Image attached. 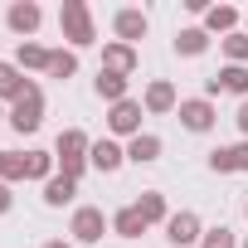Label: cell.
Returning a JSON list of instances; mask_svg holds the SVG:
<instances>
[{
    "label": "cell",
    "instance_id": "7",
    "mask_svg": "<svg viewBox=\"0 0 248 248\" xmlns=\"http://www.w3.org/2000/svg\"><path fill=\"white\" fill-rule=\"evenodd\" d=\"M68 195H73V175H59V180H49V190H44L49 204H63Z\"/></svg>",
    "mask_w": 248,
    "mask_h": 248
},
{
    "label": "cell",
    "instance_id": "10",
    "mask_svg": "<svg viewBox=\"0 0 248 248\" xmlns=\"http://www.w3.org/2000/svg\"><path fill=\"white\" fill-rule=\"evenodd\" d=\"M93 161H97V166H102V170H112V166H117V161H122V151H117V146H107V141H102V146H97V151H93Z\"/></svg>",
    "mask_w": 248,
    "mask_h": 248
},
{
    "label": "cell",
    "instance_id": "6",
    "mask_svg": "<svg viewBox=\"0 0 248 248\" xmlns=\"http://www.w3.org/2000/svg\"><path fill=\"white\" fill-rule=\"evenodd\" d=\"M141 224H146V219H141V209H122V214H117V233H127V238H137V233H141Z\"/></svg>",
    "mask_w": 248,
    "mask_h": 248
},
{
    "label": "cell",
    "instance_id": "17",
    "mask_svg": "<svg viewBox=\"0 0 248 248\" xmlns=\"http://www.w3.org/2000/svg\"><path fill=\"white\" fill-rule=\"evenodd\" d=\"M10 209V195H5V185H0V214H5Z\"/></svg>",
    "mask_w": 248,
    "mask_h": 248
},
{
    "label": "cell",
    "instance_id": "11",
    "mask_svg": "<svg viewBox=\"0 0 248 248\" xmlns=\"http://www.w3.org/2000/svg\"><path fill=\"white\" fill-rule=\"evenodd\" d=\"M137 209H141V219H161V214H166V204H161V195H146V200H141Z\"/></svg>",
    "mask_w": 248,
    "mask_h": 248
},
{
    "label": "cell",
    "instance_id": "14",
    "mask_svg": "<svg viewBox=\"0 0 248 248\" xmlns=\"http://www.w3.org/2000/svg\"><path fill=\"white\" fill-rule=\"evenodd\" d=\"M204 248H233V238H229V229H214V233H209V243H204Z\"/></svg>",
    "mask_w": 248,
    "mask_h": 248
},
{
    "label": "cell",
    "instance_id": "15",
    "mask_svg": "<svg viewBox=\"0 0 248 248\" xmlns=\"http://www.w3.org/2000/svg\"><path fill=\"white\" fill-rule=\"evenodd\" d=\"M151 107H170V88H151Z\"/></svg>",
    "mask_w": 248,
    "mask_h": 248
},
{
    "label": "cell",
    "instance_id": "19",
    "mask_svg": "<svg viewBox=\"0 0 248 248\" xmlns=\"http://www.w3.org/2000/svg\"><path fill=\"white\" fill-rule=\"evenodd\" d=\"M44 248H68V243H44Z\"/></svg>",
    "mask_w": 248,
    "mask_h": 248
},
{
    "label": "cell",
    "instance_id": "1",
    "mask_svg": "<svg viewBox=\"0 0 248 248\" xmlns=\"http://www.w3.org/2000/svg\"><path fill=\"white\" fill-rule=\"evenodd\" d=\"M73 233H78L83 243L102 238V214H97V209H78V214H73Z\"/></svg>",
    "mask_w": 248,
    "mask_h": 248
},
{
    "label": "cell",
    "instance_id": "2",
    "mask_svg": "<svg viewBox=\"0 0 248 248\" xmlns=\"http://www.w3.org/2000/svg\"><path fill=\"white\" fill-rule=\"evenodd\" d=\"M214 170H248V146H233V151H214Z\"/></svg>",
    "mask_w": 248,
    "mask_h": 248
},
{
    "label": "cell",
    "instance_id": "18",
    "mask_svg": "<svg viewBox=\"0 0 248 248\" xmlns=\"http://www.w3.org/2000/svg\"><path fill=\"white\" fill-rule=\"evenodd\" d=\"M238 122H243V132H248V102H243V112H238Z\"/></svg>",
    "mask_w": 248,
    "mask_h": 248
},
{
    "label": "cell",
    "instance_id": "4",
    "mask_svg": "<svg viewBox=\"0 0 248 248\" xmlns=\"http://www.w3.org/2000/svg\"><path fill=\"white\" fill-rule=\"evenodd\" d=\"M15 127H20V132L39 127V97H25V102L15 107Z\"/></svg>",
    "mask_w": 248,
    "mask_h": 248
},
{
    "label": "cell",
    "instance_id": "9",
    "mask_svg": "<svg viewBox=\"0 0 248 248\" xmlns=\"http://www.w3.org/2000/svg\"><path fill=\"white\" fill-rule=\"evenodd\" d=\"M112 127H117V132H132V127H137V107H132V102H122V107L112 112Z\"/></svg>",
    "mask_w": 248,
    "mask_h": 248
},
{
    "label": "cell",
    "instance_id": "8",
    "mask_svg": "<svg viewBox=\"0 0 248 248\" xmlns=\"http://www.w3.org/2000/svg\"><path fill=\"white\" fill-rule=\"evenodd\" d=\"M156 151H161L156 137H137V141H132V161H156Z\"/></svg>",
    "mask_w": 248,
    "mask_h": 248
},
{
    "label": "cell",
    "instance_id": "5",
    "mask_svg": "<svg viewBox=\"0 0 248 248\" xmlns=\"http://www.w3.org/2000/svg\"><path fill=\"white\" fill-rule=\"evenodd\" d=\"M180 117H185V127H190V132H204V127H209V107H204V102H185Z\"/></svg>",
    "mask_w": 248,
    "mask_h": 248
},
{
    "label": "cell",
    "instance_id": "13",
    "mask_svg": "<svg viewBox=\"0 0 248 248\" xmlns=\"http://www.w3.org/2000/svg\"><path fill=\"white\" fill-rule=\"evenodd\" d=\"M97 93H107V97H117V93H122V78H112V73H107V78H97Z\"/></svg>",
    "mask_w": 248,
    "mask_h": 248
},
{
    "label": "cell",
    "instance_id": "12",
    "mask_svg": "<svg viewBox=\"0 0 248 248\" xmlns=\"http://www.w3.org/2000/svg\"><path fill=\"white\" fill-rule=\"evenodd\" d=\"M224 88L243 93V88H248V73H243V68H229V73H224Z\"/></svg>",
    "mask_w": 248,
    "mask_h": 248
},
{
    "label": "cell",
    "instance_id": "16",
    "mask_svg": "<svg viewBox=\"0 0 248 248\" xmlns=\"http://www.w3.org/2000/svg\"><path fill=\"white\" fill-rule=\"evenodd\" d=\"M5 88H15V73H10V68H0V93H5Z\"/></svg>",
    "mask_w": 248,
    "mask_h": 248
},
{
    "label": "cell",
    "instance_id": "3",
    "mask_svg": "<svg viewBox=\"0 0 248 248\" xmlns=\"http://www.w3.org/2000/svg\"><path fill=\"white\" fill-rule=\"evenodd\" d=\"M195 233H200L195 214H175V219H170V243H190Z\"/></svg>",
    "mask_w": 248,
    "mask_h": 248
}]
</instances>
